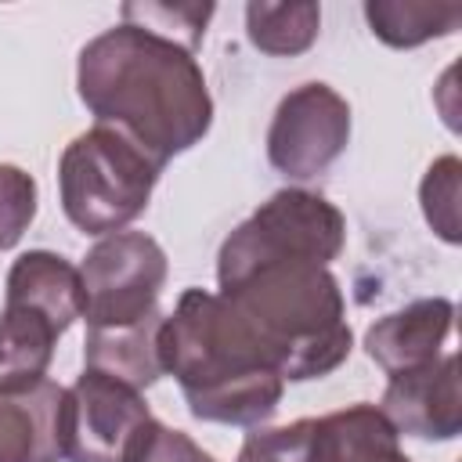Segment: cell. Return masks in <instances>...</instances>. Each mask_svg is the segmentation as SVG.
<instances>
[{
    "label": "cell",
    "instance_id": "obj_1",
    "mask_svg": "<svg viewBox=\"0 0 462 462\" xmlns=\"http://www.w3.org/2000/svg\"><path fill=\"white\" fill-rule=\"evenodd\" d=\"M79 101L97 126L119 130L159 170L199 144L213 123V97L195 51L119 22L79 51Z\"/></svg>",
    "mask_w": 462,
    "mask_h": 462
},
{
    "label": "cell",
    "instance_id": "obj_16",
    "mask_svg": "<svg viewBox=\"0 0 462 462\" xmlns=\"http://www.w3.org/2000/svg\"><path fill=\"white\" fill-rule=\"evenodd\" d=\"M321 29L318 4H249L245 7V32L249 43L274 58L303 54Z\"/></svg>",
    "mask_w": 462,
    "mask_h": 462
},
{
    "label": "cell",
    "instance_id": "obj_11",
    "mask_svg": "<svg viewBox=\"0 0 462 462\" xmlns=\"http://www.w3.org/2000/svg\"><path fill=\"white\" fill-rule=\"evenodd\" d=\"M451 325H455L451 300H444V296L415 300V303L379 318L365 332V350L386 375L415 372L440 357L444 339L451 336Z\"/></svg>",
    "mask_w": 462,
    "mask_h": 462
},
{
    "label": "cell",
    "instance_id": "obj_13",
    "mask_svg": "<svg viewBox=\"0 0 462 462\" xmlns=\"http://www.w3.org/2000/svg\"><path fill=\"white\" fill-rule=\"evenodd\" d=\"M162 310L155 307L134 325H116V328H87L83 339V365L90 372H101L116 383H126L134 390L152 386L162 375V357H159V328H162Z\"/></svg>",
    "mask_w": 462,
    "mask_h": 462
},
{
    "label": "cell",
    "instance_id": "obj_15",
    "mask_svg": "<svg viewBox=\"0 0 462 462\" xmlns=\"http://www.w3.org/2000/svg\"><path fill=\"white\" fill-rule=\"evenodd\" d=\"M365 18L386 47H419L433 36H448L462 22L458 4H426V0H368Z\"/></svg>",
    "mask_w": 462,
    "mask_h": 462
},
{
    "label": "cell",
    "instance_id": "obj_12",
    "mask_svg": "<svg viewBox=\"0 0 462 462\" xmlns=\"http://www.w3.org/2000/svg\"><path fill=\"white\" fill-rule=\"evenodd\" d=\"M4 310L32 314L61 336L76 318H83L79 267H72L65 256L51 253V249L22 253L7 271Z\"/></svg>",
    "mask_w": 462,
    "mask_h": 462
},
{
    "label": "cell",
    "instance_id": "obj_8",
    "mask_svg": "<svg viewBox=\"0 0 462 462\" xmlns=\"http://www.w3.org/2000/svg\"><path fill=\"white\" fill-rule=\"evenodd\" d=\"M235 231L245 242L260 245V249L303 256V260H314V263H325V267L343 253V242H346L343 213L325 195L307 191V188L274 191Z\"/></svg>",
    "mask_w": 462,
    "mask_h": 462
},
{
    "label": "cell",
    "instance_id": "obj_7",
    "mask_svg": "<svg viewBox=\"0 0 462 462\" xmlns=\"http://www.w3.org/2000/svg\"><path fill=\"white\" fill-rule=\"evenodd\" d=\"M350 141V105L328 83H300L289 90L267 130V159L289 180H314Z\"/></svg>",
    "mask_w": 462,
    "mask_h": 462
},
{
    "label": "cell",
    "instance_id": "obj_14",
    "mask_svg": "<svg viewBox=\"0 0 462 462\" xmlns=\"http://www.w3.org/2000/svg\"><path fill=\"white\" fill-rule=\"evenodd\" d=\"M318 462H411L401 451V433L375 404H350L314 419Z\"/></svg>",
    "mask_w": 462,
    "mask_h": 462
},
{
    "label": "cell",
    "instance_id": "obj_21",
    "mask_svg": "<svg viewBox=\"0 0 462 462\" xmlns=\"http://www.w3.org/2000/svg\"><path fill=\"white\" fill-rule=\"evenodd\" d=\"M137 462H217L209 451H202L184 430H170V426H155L148 444L141 448Z\"/></svg>",
    "mask_w": 462,
    "mask_h": 462
},
{
    "label": "cell",
    "instance_id": "obj_3",
    "mask_svg": "<svg viewBox=\"0 0 462 462\" xmlns=\"http://www.w3.org/2000/svg\"><path fill=\"white\" fill-rule=\"evenodd\" d=\"M162 375H173L188 411L220 426H260L278 411L285 379L260 336L206 289H184L159 328Z\"/></svg>",
    "mask_w": 462,
    "mask_h": 462
},
{
    "label": "cell",
    "instance_id": "obj_5",
    "mask_svg": "<svg viewBox=\"0 0 462 462\" xmlns=\"http://www.w3.org/2000/svg\"><path fill=\"white\" fill-rule=\"evenodd\" d=\"M166 253L144 231L105 235L79 263L87 328L134 325L155 310L166 285Z\"/></svg>",
    "mask_w": 462,
    "mask_h": 462
},
{
    "label": "cell",
    "instance_id": "obj_6",
    "mask_svg": "<svg viewBox=\"0 0 462 462\" xmlns=\"http://www.w3.org/2000/svg\"><path fill=\"white\" fill-rule=\"evenodd\" d=\"M155 426L141 390L101 372L83 368L65 390V458L72 462H137Z\"/></svg>",
    "mask_w": 462,
    "mask_h": 462
},
{
    "label": "cell",
    "instance_id": "obj_18",
    "mask_svg": "<svg viewBox=\"0 0 462 462\" xmlns=\"http://www.w3.org/2000/svg\"><path fill=\"white\" fill-rule=\"evenodd\" d=\"M235 462H318L314 419H296L278 430H256L245 437Z\"/></svg>",
    "mask_w": 462,
    "mask_h": 462
},
{
    "label": "cell",
    "instance_id": "obj_2",
    "mask_svg": "<svg viewBox=\"0 0 462 462\" xmlns=\"http://www.w3.org/2000/svg\"><path fill=\"white\" fill-rule=\"evenodd\" d=\"M217 296L260 336L282 379H321L346 361L354 336L325 263L260 249L231 231L217 256Z\"/></svg>",
    "mask_w": 462,
    "mask_h": 462
},
{
    "label": "cell",
    "instance_id": "obj_9",
    "mask_svg": "<svg viewBox=\"0 0 462 462\" xmlns=\"http://www.w3.org/2000/svg\"><path fill=\"white\" fill-rule=\"evenodd\" d=\"M379 411L386 422L419 440H455L462 433L458 354H444L426 368L390 375Z\"/></svg>",
    "mask_w": 462,
    "mask_h": 462
},
{
    "label": "cell",
    "instance_id": "obj_4",
    "mask_svg": "<svg viewBox=\"0 0 462 462\" xmlns=\"http://www.w3.org/2000/svg\"><path fill=\"white\" fill-rule=\"evenodd\" d=\"M155 180L159 166L112 126L83 130L58 162L61 209L83 235H116L137 220Z\"/></svg>",
    "mask_w": 462,
    "mask_h": 462
},
{
    "label": "cell",
    "instance_id": "obj_17",
    "mask_svg": "<svg viewBox=\"0 0 462 462\" xmlns=\"http://www.w3.org/2000/svg\"><path fill=\"white\" fill-rule=\"evenodd\" d=\"M458 159L455 155H444L437 159L426 177H422V188H419V199H422V213H426V224L444 238V242H458Z\"/></svg>",
    "mask_w": 462,
    "mask_h": 462
},
{
    "label": "cell",
    "instance_id": "obj_20",
    "mask_svg": "<svg viewBox=\"0 0 462 462\" xmlns=\"http://www.w3.org/2000/svg\"><path fill=\"white\" fill-rule=\"evenodd\" d=\"M213 7L209 4H123V22L144 25L152 32L162 29H188V36L199 43L202 29L209 22Z\"/></svg>",
    "mask_w": 462,
    "mask_h": 462
},
{
    "label": "cell",
    "instance_id": "obj_19",
    "mask_svg": "<svg viewBox=\"0 0 462 462\" xmlns=\"http://www.w3.org/2000/svg\"><path fill=\"white\" fill-rule=\"evenodd\" d=\"M36 217V180L11 162H0V253L11 249Z\"/></svg>",
    "mask_w": 462,
    "mask_h": 462
},
{
    "label": "cell",
    "instance_id": "obj_10",
    "mask_svg": "<svg viewBox=\"0 0 462 462\" xmlns=\"http://www.w3.org/2000/svg\"><path fill=\"white\" fill-rule=\"evenodd\" d=\"M65 458V386L36 379L0 390V462Z\"/></svg>",
    "mask_w": 462,
    "mask_h": 462
}]
</instances>
